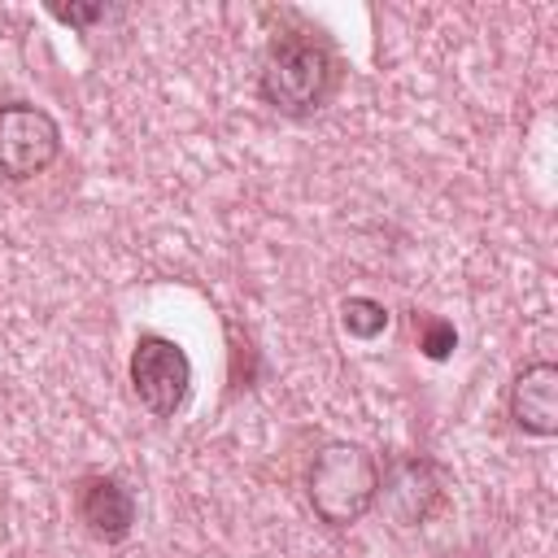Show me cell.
<instances>
[{"instance_id":"1","label":"cell","mask_w":558,"mask_h":558,"mask_svg":"<svg viewBox=\"0 0 558 558\" xmlns=\"http://www.w3.org/2000/svg\"><path fill=\"white\" fill-rule=\"evenodd\" d=\"M344 65L327 35L310 26L275 31L257 65V96L283 118H310L340 92Z\"/></svg>"},{"instance_id":"2","label":"cell","mask_w":558,"mask_h":558,"mask_svg":"<svg viewBox=\"0 0 558 558\" xmlns=\"http://www.w3.org/2000/svg\"><path fill=\"white\" fill-rule=\"evenodd\" d=\"M379 458L357 440H323L305 466L310 510L327 527H353L375 510Z\"/></svg>"},{"instance_id":"3","label":"cell","mask_w":558,"mask_h":558,"mask_svg":"<svg viewBox=\"0 0 558 558\" xmlns=\"http://www.w3.org/2000/svg\"><path fill=\"white\" fill-rule=\"evenodd\" d=\"M131 392L153 418H174L192 392V357L179 340L144 331L131 349Z\"/></svg>"},{"instance_id":"4","label":"cell","mask_w":558,"mask_h":558,"mask_svg":"<svg viewBox=\"0 0 558 558\" xmlns=\"http://www.w3.org/2000/svg\"><path fill=\"white\" fill-rule=\"evenodd\" d=\"M61 157V126L48 109L31 100L0 105V179L26 183Z\"/></svg>"},{"instance_id":"5","label":"cell","mask_w":558,"mask_h":558,"mask_svg":"<svg viewBox=\"0 0 558 558\" xmlns=\"http://www.w3.org/2000/svg\"><path fill=\"white\" fill-rule=\"evenodd\" d=\"M445 466L427 453H388L379 466L375 506H384L401 527L427 523L445 506Z\"/></svg>"},{"instance_id":"6","label":"cell","mask_w":558,"mask_h":558,"mask_svg":"<svg viewBox=\"0 0 558 558\" xmlns=\"http://www.w3.org/2000/svg\"><path fill=\"white\" fill-rule=\"evenodd\" d=\"M74 514L96 541L118 545L131 536L140 506H135V493L126 488V480H118L109 471H92L74 484Z\"/></svg>"},{"instance_id":"7","label":"cell","mask_w":558,"mask_h":558,"mask_svg":"<svg viewBox=\"0 0 558 558\" xmlns=\"http://www.w3.org/2000/svg\"><path fill=\"white\" fill-rule=\"evenodd\" d=\"M506 414L523 436L549 440L558 432V366L549 357L527 362L506 392Z\"/></svg>"},{"instance_id":"8","label":"cell","mask_w":558,"mask_h":558,"mask_svg":"<svg viewBox=\"0 0 558 558\" xmlns=\"http://www.w3.org/2000/svg\"><path fill=\"white\" fill-rule=\"evenodd\" d=\"M388 323H392V314H388V305L375 301V296H344V301H340V327H344L353 340H379V336L388 331Z\"/></svg>"},{"instance_id":"9","label":"cell","mask_w":558,"mask_h":558,"mask_svg":"<svg viewBox=\"0 0 558 558\" xmlns=\"http://www.w3.org/2000/svg\"><path fill=\"white\" fill-rule=\"evenodd\" d=\"M418 349H423L427 362H445V357H453V349H458V331H453V323H445V318L423 323Z\"/></svg>"},{"instance_id":"10","label":"cell","mask_w":558,"mask_h":558,"mask_svg":"<svg viewBox=\"0 0 558 558\" xmlns=\"http://www.w3.org/2000/svg\"><path fill=\"white\" fill-rule=\"evenodd\" d=\"M48 13L78 31H87L92 22H105V4H48Z\"/></svg>"}]
</instances>
